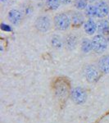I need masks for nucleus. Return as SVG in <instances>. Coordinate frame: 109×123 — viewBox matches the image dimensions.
Returning <instances> with one entry per match:
<instances>
[{
  "mask_svg": "<svg viewBox=\"0 0 109 123\" xmlns=\"http://www.w3.org/2000/svg\"><path fill=\"white\" fill-rule=\"evenodd\" d=\"M53 25L59 31H66L71 26V19L70 14L66 12L57 13L53 17Z\"/></svg>",
  "mask_w": 109,
  "mask_h": 123,
  "instance_id": "nucleus-1",
  "label": "nucleus"
},
{
  "mask_svg": "<svg viewBox=\"0 0 109 123\" xmlns=\"http://www.w3.org/2000/svg\"><path fill=\"white\" fill-rule=\"evenodd\" d=\"M93 51L96 53H102L107 50L108 47V39L105 35L97 34L92 38Z\"/></svg>",
  "mask_w": 109,
  "mask_h": 123,
  "instance_id": "nucleus-2",
  "label": "nucleus"
},
{
  "mask_svg": "<svg viewBox=\"0 0 109 123\" xmlns=\"http://www.w3.org/2000/svg\"><path fill=\"white\" fill-rule=\"evenodd\" d=\"M35 25V28L38 30L39 32L45 33L50 30L51 25H52V21H51V19L49 18V17L42 15L36 18Z\"/></svg>",
  "mask_w": 109,
  "mask_h": 123,
  "instance_id": "nucleus-3",
  "label": "nucleus"
},
{
  "mask_svg": "<svg viewBox=\"0 0 109 123\" xmlns=\"http://www.w3.org/2000/svg\"><path fill=\"white\" fill-rule=\"evenodd\" d=\"M71 100L76 104H83L86 101V91L81 87H76L71 92Z\"/></svg>",
  "mask_w": 109,
  "mask_h": 123,
  "instance_id": "nucleus-4",
  "label": "nucleus"
},
{
  "mask_svg": "<svg viewBox=\"0 0 109 123\" xmlns=\"http://www.w3.org/2000/svg\"><path fill=\"white\" fill-rule=\"evenodd\" d=\"M99 69L94 65H88L85 70V76L89 83H94L99 78Z\"/></svg>",
  "mask_w": 109,
  "mask_h": 123,
  "instance_id": "nucleus-5",
  "label": "nucleus"
},
{
  "mask_svg": "<svg viewBox=\"0 0 109 123\" xmlns=\"http://www.w3.org/2000/svg\"><path fill=\"white\" fill-rule=\"evenodd\" d=\"M96 7L97 18L103 19L109 15V4L104 0H98L94 3Z\"/></svg>",
  "mask_w": 109,
  "mask_h": 123,
  "instance_id": "nucleus-6",
  "label": "nucleus"
},
{
  "mask_svg": "<svg viewBox=\"0 0 109 123\" xmlns=\"http://www.w3.org/2000/svg\"><path fill=\"white\" fill-rule=\"evenodd\" d=\"M71 19V25L74 27H80L85 22V15L81 11H72L70 14Z\"/></svg>",
  "mask_w": 109,
  "mask_h": 123,
  "instance_id": "nucleus-7",
  "label": "nucleus"
},
{
  "mask_svg": "<svg viewBox=\"0 0 109 123\" xmlns=\"http://www.w3.org/2000/svg\"><path fill=\"white\" fill-rule=\"evenodd\" d=\"M97 22L94 18H88L83 25V30L89 36L94 35L97 33Z\"/></svg>",
  "mask_w": 109,
  "mask_h": 123,
  "instance_id": "nucleus-8",
  "label": "nucleus"
},
{
  "mask_svg": "<svg viewBox=\"0 0 109 123\" xmlns=\"http://www.w3.org/2000/svg\"><path fill=\"white\" fill-rule=\"evenodd\" d=\"M7 19L12 25H17L22 20V14L18 9L12 8L7 12Z\"/></svg>",
  "mask_w": 109,
  "mask_h": 123,
  "instance_id": "nucleus-9",
  "label": "nucleus"
},
{
  "mask_svg": "<svg viewBox=\"0 0 109 123\" xmlns=\"http://www.w3.org/2000/svg\"><path fill=\"white\" fill-rule=\"evenodd\" d=\"M98 68L100 72L109 74V54H104L98 61Z\"/></svg>",
  "mask_w": 109,
  "mask_h": 123,
  "instance_id": "nucleus-10",
  "label": "nucleus"
},
{
  "mask_svg": "<svg viewBox=\"0 0 109 123\" xmlns=\"http://www.w3.org/2000/svg\"><path fill=\"white\" fill-rule=\"evenodd\" d=\"M64 44L68 50H74L78 44V38L74 34H69L65 37Z\"/></svg>",
  "mask_w": 109,
  "mask_h": 123,
  "instance_id": "nucleus-11",
  "label": "nucleus"
},
{
  "mask_svg": "<svg viewBox=\"0 0 109 123\" xmlns=\"http://www.w3.org/2000/svg\"><path fill=\"white\" fill-rule=\"evenodd\" d=\"M97 33L105 36L109 35V21L105 18L99 19L97 22Z\"/></svg>",
  "mask_w": 109,
  "mask_h": 123,
  "instance_id": "nucleus-12",
  "label": "nucleus"
},
{
  "mask_svg": "<svg viewBox=\"0 0 109 123\" xmlns=\"http://www.w3.org/2000/svg\"><path fill=\"white\" fill-rule=\"evenodd\" d=\"M80 49L84 53H89L93 50L92 40L89 38H83L80 41Z\"/></svg>",
  "mask_w": 109,
  "mask_h": 123,
  "instance_id": "nucleus-13",
  "label": "nucleus"
},
{
  "mask_svg": "<svg viewBox=\"0 0 109 123\" xmlns=\"http://www.w3.org/2000/svg\"><path fill=\"white\" fill-rule=\"evenodd\" d=\"M85 15L88 18H97L96 7L94 3H90L86 9L85 10Z\"/></svg>",
  "mask_w": 109,
  "mask_h": 123,
  "instance_id": "nucleus-14",
  "label": "nucleus"
},
{
  "mask_svg": "<svg viewBox=\"0 0 109 123\" xmlns=\"http://www.w3.org/2000/svg\"><path fill=\"white\" fill-rule=\"evenodd\" d=\"M60 0H45V5L47 8L50 11H56L60 7L61 5Z\"/></svg>",
  "mask_w": 109,
  "mask_h": 123,
  "instance_id": "nucleus-15",
  "label": "nucleus"
},
{
  "mask_svg": "<svg viewBox=\"0 0 109 123\" xmlns=\"http://www.w3.org/2000/svg\"><path fill=\"white\" fill-rule=\"evenodd\" d=\"M89 4L90 3L88 0H74L73 1V5L75 8L78 11H85Z\"/></svg>",
  "mask_w": 109,
  "mask_h": 123,
  "instance_id": "nucleus-16",
  "label": "nucleus"
},
{
  "mask_svg": "<svg viewBox=\"0 0 109 123\" xmlns=\"http://www.w3.org/2000/svg\"><path fill=\"white\" fill-rule=\"evenodd\" d=\"M63 43L64 42L62 40V39L58 36V35H53L51 39V44L53 48L57 49H62L63 46Z\"/></svg>",
  "mask_w": 109,
  "mask_h": 123,
  "instance_id": "nucleus-17",
  "label": "nucleus"
},
{
  "mask_svg": "<svg viewBox=\"0 0 109 123\" xmlns=\"http://www.w3.org/2000/svg\"><path fill=\"white\" fill-rule=\"evenodd\" d=\"M88 1L90 3H97L98 0H88Z\"/></svg>",
  "mask_w": 109,
  "mask_h": 123,
  "instance_id": "nucleus-18",
  "label": "nucleus"
},
{
  "mask_svg": "<svg viewBox=\"0 0 109 123\" xmlns=\"http://www.w3.org/2000/svg\"><path fill=\"white\" fill-rule=\"evenodd\" d=\"M2 2H3V3H7V2H8L9 0H1Z\"/></svg>",
  "mask_w": 109,
  "mask_h": 123,
  "instance_id": "nucleus-19",
  "label": "nucleus"
},
{
  "mask_svg": "<svg viewBox=\"0 0 109 123\" xmlns=\"http://www.w3.org/2000/svg\"><path fill=\"white\" fill-rule=\"evenodd\" d=\"M108 21H109V15L108 16Z\"/></svg>",
  "mask_w": 109,
  "mask_h": 123,
  "instance_id": "nucleus-20",
  "label": "nucleus"
}]
</instances>
